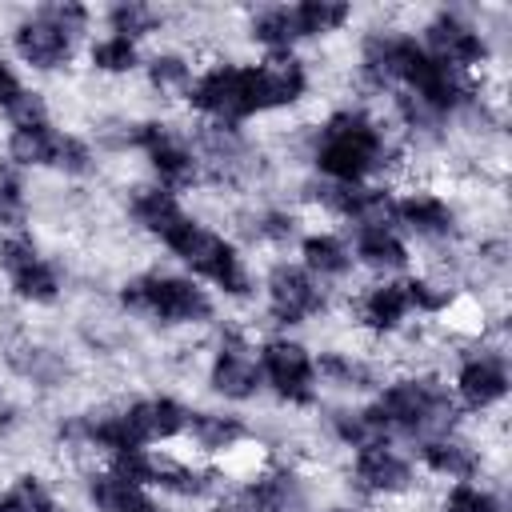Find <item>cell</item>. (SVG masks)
I'll return each mask as SVG.
<instances>
[{
    "label": "cell",
    "mask_w": 512,
    "mask_h": 512,
    "mask_svg": "<svg viewBox=\"0 0 512 512\" xmlns=\"http://www.w3.org/2000/svg\"><path fill=\"white\" fill-rule=\"evenodd\" d=\"M4 364L12 376H20L24 384L40 388V392H56V388H68L72 380V360L44 344V340H32V336H12L4 344Z\"/></svg>",
    "instance_id": "9a60e30c"
},
{
    "label": "cell",
    "mask_w": 512,
    "mask_h": 512,
    "mask_svg": "<svg viewBox=\"0 0 512 512\" xmlns=\"http://www.w3.org/2000/svg\"><path fill=\"white\" fill-rule=\"evenodd\" d=\"M24 92V80L16 76V68L8 60H0V112H8Z\"/></svg>",
    "instance_id": "60d3db41"
},
{
    "label": "cell",
    "mask_w": 512,
    "mask_h": 512,
    "mask_svg": "<svg viewBox=\"0 0 512 512\" xmlns=\"http://www.w3.org/2000/svg\"><path fill=\"white\" fill-rule=\"evenodd\" d=\"M84 492L92 500L96 512H164L156 496H148V488L116 476L112 468H100L84 480Z\"/></svg>",
    "instance_id": "44dd1931"
},
{
    "label": "cell",
    "mask_w": 512,
    "mask_h": 512,
    "mask_svg": "<svg viewBox=\"0 0 512 512\" xmlns=\"http://www.w3.org/2000/svg\"><path fill=\"white\" fill-rule=\"evenodd\" d=\"M368 412L384 440L404 436L420 444L428 436H448L460 428V404L452 388L432 372H408L400 380L380 384Z\"/></svg>",
    "instance_id": "7a4b0ae2"
},
{
    "label": "cell",
    "mask_w": 512,
    "mask_h": 512,
    "mask_svg": "<svg viewBox=\"0 0 512 512\" xmlns=\"http://www.w3.org/2000/svg\"><path fill=\"white\" fill-rule=\"evenodd\" d=\"M88 60H92V68L96 72H104V76H128L136 64H140V48H136V40H124V36H100L92 48H88Z\"/></svg>",
    "instance_id": "836d02e7"
},
{
    "label": "cell",
    "mask_w": 512,
    "mask_h": 512,
    "mask_svg": "<svg viewBox=\"0 0 512 512\" xmlns=\"http://www.w3.org/2000/svg\"><path fill=\"white\" fill-rule=\"evenodd\" d=\"M260 376L264 384L284 400V404H312L316 400V364H312V352L300 344V340H288V336H272L260 344Z\"/></svg>",
    "instance_id": "30bf717a"
},
{
    "label": "cell",
    "mask_w": 512,
    "mask_h": 512,
    "mask_svg": "<svg viewBox=\"0 0 512 512\" xmlns=\"http://www.w3.org/2000/svg\"><path fill=\"white\" fill-rule=\"evenodd\" d=\"M352 260L364 264L368 272H380V276H392V272H404L412 264V252L400 236V228H352Z\"/></svg>",
    "instance_id": "ffe728a7"
},
{
    "label": "cell",
    "mask_w": 512,
    "mask_h": 512,
    "mask_svg": "<svg viewBox=\"0 0 512 512\" xmlns=\"http://www.w3.org/2000/svg\"><path fill=\"white\" fill-rule=\"evenodd\" d=\"M128 216H132V224H136L140 232H148V236L160 240L164 228L184 216V204H180L176 192H168V188H160V184L152 180V184H136V188L128 192Z\"/></svg>",
    "instance_id": "d4e9b609"
},
{
    "label": "cell",
    "mask_w": 512,
    "mask_h": 512,
    "mask_svg": "<svg viewBox=\"0 0 512 512\" xmlns=\"http://www.w3.org/2000/svg\"><path fill=\"white\" fill-rule=\"evenodd\" d=\"M324 424H328L332 440L344 444V448H352V452H356V448H368V444H376V440H384L368 408H348V404H344V408H332V412L324 416Z\"/></svg>",
    "instance_id": "1f68e13d"
},
{
    "label": "cell",
    "mask_w": 512,
    "mask_h": 512,
    "mask_svg": "<svg viewBox=\"0 0 512 512\" xmlns=\"http://www.w3.org/2000/svg\"><path fill=\"white\" fill-rule=\"evenodd\" d=\"M36 12L48 16L56 28H64L72 40L84 36V32H88V20H92V12H88L84 4H76V0H56V4H44V8H36Z\"/></svg>",
    "instance_id": "f35d334b"
},
{
    "label": "cell",
    "mask_w": 512,
    "mask_h": 512,
    "mask_svg": "<svg viewBox=\"0 0 512 512\" xmlns=\"http://www.w3.org/2000/svg\"><path fill=\"white\" fill-rule=\"evenodd\" d=\"M160 244H164L192 276L208 280L216 292H224V296H232V300H248V296H252L256 284H252V272H248L240 248H236L224 232H216V228H208L204 220H196L188 208H184V216H180L176 224L164 228Z\"/></svg>",
    "instance_id": "3957f363"
},
{
    "label": "cell",
    "mask_w": 512,
    "mask_h": 512,
    "mask_svg": "<svg viewBox=\"0 0 512 512\" xmlns=\"http://www.w3.org/2000/svg\"><path fill=\"white\" fill-rule=\"evenodd\" d=\"M104 20H108V32L112 36H124V40H136V44L144 36H152V32L164 28V12L152 8V4H144V0H120V4H112L104 12Z\"/></svg>",
    "instance_id": "4dcf8cb0"
},
{
    "label": "cell",
    "mask_w": 512,
    "mask_h": 512,
    "mask_svg": "<svg viewBox=\"0 0 512 512\" xmlns=\"http://www.w3.org/2000/svg\"><path fill=\"white\" fill-rule=\"evenodd\" d=\"M396 228H404L424 244H452L460 236V212L448 196L416 188L396 196Z\"/></svg>",
    "instance_id": "4fadbf2b"
},
{
    "label": "cell",
    "mask_w": 512,
    "mask_h": 512,
    "mask_svg": "<svg viewBox=\"0 0 512 512\" xmlns=\"http://www.w3.org/2000/svg\"><path fill=\"white\" fill-rule=\"evenodd\" d=\"M436 512H504V504L492 488L468 480V484H452Z\"/></svg>",
    "instance_id": "d590c367"
},
{
    "label": "cell",
    "mask_w": 512,
    "mask_h": 512,
    "mask_svg": "<svg viewBox=\"0 0 512 512\" xmlns=\"http://www.w3.org/2000/svg\"><path fill=\"white\" fill-rule=\"evenodd\" d=\"M184 436L200 448V452H208V456H220V452H232V448H240L252 432H248V424L240 420V416H232V412H208V408H200V412H192L188 408V424H184Z\"/></svg>",
    "instance_id": "cb8c5ba5"
},
{
    "label": "cell",
    "mask_w": 512,
    "mask_h": 512,
    "mask_svg": "<svg viewBox=\"0 0 512 512\" xmlns=\"http://www.w3.org/2000/svg\"><path fill=\"white\" fill-rule=\"evenodd\" d=\"M512 372H508V352L480 344L476 352L460 356L456 376H452V396L468 412H492L508 400Z\"/></svg>",
    "instance_id": "9c48e42d"
},
{
    "label": "cell",
    "mask_w": 512,
    "mask_h": 512,
    "mask_svg": "<svg viewBox=\"0 0 512 512\" xmlns=\"http://www.w3.org/2000/svg\"><path fill=\"white\" fill-rule=\"evenodd\" d=\"M148 88L160 96H184L192 88V60L184 52H156L148 64Z\"/></svg>",
    "instance_id": "d6a6232c"
},
{
    "label": "cell",
    "mask_w": 512,
    "mask_h": 512,
    "mask_svg": "<svg viewBox=\"0 0 512 512\" xmlns=\"http://www.w3.org/2000/svg\"><path fill=\"white\" fill-rule=\"evenodd\" d=\"M28 224V188L12 164H0V228L24 232Z\"/></svg>",
    "instance_id": "e575fe53"
},
{
    "label": "cell",
    "mask_w": 512,
    "mask_h": 512,
    "mask_svg": "<svg viewBox=\"0 0 512 512\" xmlns=\"http://www.w3.org/2000/svg\"><path fill=\"white\" fill-rule=\"evenodd\" d=\"M8 288H12V296L24 300V304H56L60 292H64V272H60L56 260L40 256V260H32L28 268H20L16 276H8Z\"/></svg>",
    "instance_id": "83f0119b"
},
{
    "label": "cell",
    "mask_w": 512,
    "mask_h": 512,
    "mask_svg": "<svg viewBox=\"0 0 512 512\" xmlns=\"http://www.w3.org/2000/svg\"><path fill=\"white\" fill-rule=\"evenodd\" d=\"M240 232L252 244H268V248H284L300 236V216L288 208H256V212H240Z\"/></svg>",
    "instance_id": "4316f807"
},
{
    "label": "cell",
    "mask_w": 512,
    "mask_h": 512,
    "mask_svg": "<svg viewBox=\"0 0 512 512\" xmlns=\"http://www.w3.org/2000/svg\"><path fill=\"white\" fill-rule=\"evenodd\" d=\"M312 364H316V384H324V388H332V392H352V396H356V392H368V388L380 384L372 360H364L360 352L328 348V352L312 356Z\"/></svg>",
    "instance_id": "603a6c76"
},
{
    "label": "cell",
    "mask_w": 512,
    "mask_h": 512,
    "mask_svg": "<svg viewBox=\"0 0 512 512\" xmlns=\"http://www.w3.org/2000/svg\"><path fill=\"white\" fill-rule=\"evenodd\" d=\"M188 108L204 116V124H232L240 128L252 116H264V88L256 64L220 60L192 76V88L184 92Z\"/></svg>",
    "instance_id": "5b68a950"
},
{
    "label": "cell",
    "mask_w": 512,
    "mask_h": 512,
    "mask_svg": "<svg viewBox=\"0 0 512 512\" xmlns=\"http://www.w3.org/2000/svg\"><path fill=\"white\" fill-rule=\"evenodd\" d=\"M0 512H28V504L16 488H8V492H0Z\"/></svg>",
    "instance_id": "7bdbcfd3"
},
{
    "label": "cell",
    "mask_w": 512,
    "mask_h": 512,
    "mask_svg": "<svg viewBox=\"0 0 512 512\" xmlns=\"http://www.w3.org/2000/svg\"><path fill=\"white\" fill-rule=\"evenodd\" d=\"M416 456H420L424 472H432V476H440V480H452V484H468V480H476L480 468H484V452H480L472 440L456 436V432L420 440V444H416Z\"/></svg>",
    "instance_id": "e0dca14e"
},
{
    "label": "cell",
    "mask_w": 512,
    "mask_h": 512,
    "mask_svg": "<svg viewBox=\"0 0 512 512\" xmlns=\"http://www.w3.org/2000/svg\"><path fill=\"white\" fill-rule=\"evenodd\" d=\"M4 116L12 120V128H20V124H44V120H48V100H44V92L24 88V92H20V100H16Z\"/></svg>",
    "instance_id": "ab89813d"
},
{
    "label": "cell",
    "mask_w": 512,
    "mask_h": 512,
    "mask_svg": "<svg viewBox=\"0 0 512 512\" xmlns=\"http://www.w3.org/2000/svg\"><path fill=\"white\" fill-rule=\"evenodd\" d=\"M40 244L28 236V232H4L0 236V272L4 276H16L20 268H28L32 260H40Z\"/></svg>",
    "instance_id": "74e56055"
},
{
    "label": "cell",
    "mask_w": 512,
    "mask_h": 512,
    "mask_svg": "<svg viewBox=\"0 0 512 512\" xmlns=\"http://www.w3.org/2000/svg\"><path fill=\"white\" fill-rule=\"evenodd\" d=\"M116 304L128 316H144V320H156L168 328H200L216 312L208 288H200L192 276H176V272L128 276L116 292Z\"/></svg>",
    "instance_id": "277c9868"
},
{
    "label": "cell",
    "mask_w": 512,
    "mask_h": 512,
    "mask_svg": "<svg viewBox=\"0 0 512 512\" xmlns=\"http://www.w3.org/2000/svg\"><path fill=\"white\" fill-rule=\"evenodd\" d=\"M264 300H268L272 324H280V328L308 324V320H316L328 308L324 284L312 280L300 264H288V260H276L268 268V276H264Z\"/></svg>",
    "instance_id": "ba28073f"
},
{
    "label": "cell",
    "mask_w": 512,
    "mask_h": 512,
    "mask_svg": "<svg viewBox=\"0 0 512 512\" xmlns=\"http://www.w3.org/2000/svg\"><path fill=\"white\" fill-rule=\"evenodd\" d=\"M424 44L428 56H436L444 68H452L456 76H468L484 64H492V40L488 32H480V24H472L464 12L456 8H440L424 32L416 36Z\"/></svg>",
    "instance_id": "8992f818"
},
{
    "label": "cell",
    "mask_w": 512,
    "mask_h": 512,
    "mask_svg": "<svg viewBox=\"0 0 512 512\" xmlns=\"http://www.w3.org/2000/svg\"><path fill=\"white\" fill-rule=\"evenodd\" d=\"M308 160L324 180L364 184L400 160L388 128L364 108H336L308 140Z\"/></svg>",
    "instance_id": "6da1fadb"
},
{
    "label": "cell",
    "mask_w": 512,
    "mask_h": 512,
    "mask_svg": "<svg viewBox=\"0 0 512 512\" xmlns=\"http://www.w3.org/2000/svg\"><path fill=\"white\" fill-rule=\"evenodd\" d=\"M260 88H264V108L268 112H280V108H296L308 88H312V76H308V64L292 52H276V56H264L260 64Z\"/></svg>",
    "instance_id": "ac0fdd59"
},
{
    "label": "cell",
    "mask_w": 512,
    "mask_h": 512,
    "mask_svg": "<svg viewBox=\"0 0 512 512\" xmlns=\"http://www.w3.org/2000/svg\"><path fill=\"white\" fill-rule=\"evenodd\" d=\"M208 384L216 396L224 400H252L260 388H264V376H260V356L252 348V340L240 332V328H224L212 356H208Z\"/></svg>",
    "instance_id": "8fae6325"
},
{
    "label": "cell",
    "mask_w": 512,
    "mask_h": 512,
    "mask_svg": "<svg viewBox=\"0 0 512 512\" xmlns=\"http://www.w3.org/2000/svg\"><path fill=\"white\" fill-rule=\"evenodd\" d=\"M72 36L64 32V28H56L48 16H40V12H32V16H24L16 28H12V48H16V56L28 64V68H36V72H56V68H64L68 60H72Z\"/></svg>",
    "instance_id": "2e32d148"
},
{
    "label": "cell",
    "mask_w": 512,
    "mask_h": 512,
    "mask_svg": "<svg viewBox=\"0 0 512 512\" xmlns=\"http://www.w3.org/2000/svg\"><path fill=\"white\" fill-rule=\"evenodd\" d=\"M352 248L344 236L336 232H308L300 236V268L320 280V284H332V280H344L352 272Z\"/></svg>",
    "instance_id": "7402d4cb"
},
{
    "label": "cell",
    "mask_w": 512,
    "mask_h": 512,
    "mask_svg": "<svg viewBox=\"0 0 512 512\" xmlns=\"http://www.w3.org/2000/svg\"><path fill=\"white\" fill-rule=\"evenodd\" d=\"M60 136H64V132H56V128H52V120L12 128V132H8V140H4L8 164H12V168H56Z\"/></svg>",
    "instance_id": "484cf974"
},
{
    "label": "cell",
    "mask_w": 512,
    "mask_h": 512,
    "mask_svg": "<svg viewBox=\"0 0 512 512\" xmlns=\"http://www.w3.org/2000/svg\"><path fill=\"white\" fill-rule=\"evenodd\" d=\"M408 316H412V308L404 296V280H380V284L364 288L356 300V320L372 336H396Z\"/></svg>",
    "instance_id": "d6986e66"
},
{
    "label": "cell",
    "mask_w": 512,
    "mask_h": 512,
    "mask_svg": "<svg viewBox=\"0 0 512 512\" xmlns=\"http://www.w3.org/2000/svg\"><path fill=\"white\" fill-rule=\"evenodd\" d=\"M336 512H344V508H336Z\"/></svg>",
    "instance_id": "f6af8a7d"
},
{
    "label": "cell",
    "mask_w": 512,
    "mask_h": 512,
    "mask_svg": "<svg viewBox=\"0 0 512 512\" xmlns=\"http://www.w3.org/2000/svg\"><path fill=\"white\" fill-rule=\"evenodd\" d=\"M416 484V468L404 452H396L392 440H376L368 448H356L352 456V488L376 500H392L412 492Z\"/></svg>",
    "instance_id": "7c38bea8"
},
{
    "label": "cell",
    "mask_w": 512,
    "mask_h": 512,
    "mask_svg": "<svg viewBox=\"0 0 512 512\" xmlns=\"http://www.w3.org/2000/svg\"><path fill=\"white\" fill-rule=\"evenodd\" d=\"M56 172H64V176H92L96 172V148L84 136L64 132L60 136V152H56Z\"/></svg>",
    "instance_id": "8d00e7d4"
},
{
    "label": "cell",
    "mask_w": 512,
    "mask_h": 512,
    "mask_svg": "<svg viewBox=\"0 0 512 512\" xmlns=\"http://www.w3.org/2000/svg\"><path fill=\"white\" fill-rule=\"evenodd\" d=\"M124 432L132 440V448H152V444H168L184 436L188 424V408L176 396H136L120 408Z\"/></svg>",
    "instance_id": "5bb4252c"
},
{
    "label": "cell",
    "mask_w": 512,
    "mask_h": 512,
    "mask_svg": "<svg viewBox=\"0 0 512 512\" xmlns=\"http://www.w3.org/2000/svg\"><path fill=\"white\" fill-rule=\"evenodd\" d=\"M292 20H296V36L300 40H320L340 32L352 20V4L340 0H300L292 4Z\"/></svg>",
    "instance_id": "f546056e"
},
{
    "label": "cell",
    "mask_w": 512,
    "mask_h": 512,
    "mask_svg": "<svg viewBox=\"0 0 512 512\" xmlns=\"http://www.w3.org/2000/svg\"><path fill=\"white\" fill-rule=\"evenodd\" d=\"M44 512H68V508H60V504H56V500H52V504H48V508H44Z\"/></svg>",
    "instance_id": "ee69618b"
},
{
    "label": "cell",
    "mask_w": 512,
    "mask_h": 512,
    "mask_svg": "<svg viewBox=\"0 0 512 512\" xmlns=\"http://www.w3.org/2000/svg\"><path fill=\"white\" fill-rule=\"evenodd\" d=\"M20 428V408H16V400L0 388V436H12Z\"/></svg>",
    "instance_id": "b9f144b4"
},
{
    "label": "cell",
    "mask_w": 512,
    "mask_h": 512,
    "mask_svg": "<svg viewBox=\"0 0 512 512\" xmlns=\"http://www.w3.org/2000/svg\"><path fill=\"white\" fill-rule=\"evenodd\" d=\"M140 156L148 160L156 184L168 192H184L204 180L192 136L172 128L168 120H140Z\"/></svg>",
    "instance_id": "52a82bcc"
},
{
    "label": "cell",
    "mask_w": 512,
    "mask_h": 512,
    "mask_svg": "<svg viewBox=\"0 0 512 512\" xmlns=\"http://www.w3.org/2000/svg\"><path fill=\"white\" fill-rule=\"evenodd\" d=\"M248 36L268 52H292V44H300L296 36V20H292V4H268V8H256L252 20H248Z\"/></svg>",
    "instance_id": "f1b7e54d"
}]
</instances>
